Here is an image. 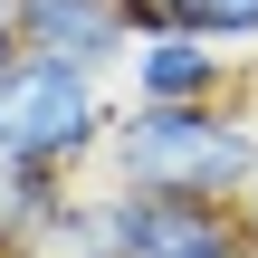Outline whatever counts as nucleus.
<instances>
[{"label":"nucleus","mask_w":258,"mask_h":258,"mask_svg":"<svg viewBox=\"0 0 258 258\" xmlns=\"http://www.w3.org/2000/svg\"><path fill=\"white\" fill-rule=\"evenodd\" d=\"M258 172V115L249 96H201V105H115L105 134V182L144 191H191V201H239Z\"/></svg>","instance_id":"1"},{"label":"nucleus","mask_w":258,"mask_h":258,"mask_svg":"<svg viewBox=\"0 0 258 258\" xmlns=\"http://www.w3.org/2000/svg\"><path fill=\"white\" fill-rule=\"evenodd\" d=\"M57 258H249V230H239V201L105 182V191H67Z\"/></svg>","instance_id":"2"},{"label":"nucleus","mask_w":258,"mask_h":258,"mask_svg":"<svg viewBox=\"0 0 258 258\" xmlns=\"http://www.w3.org/2000/svg\"><path fill=\"white\" fill-rule=\"evenodd\" d=\"M105 134H115L105 77L67 67V57H38V48L0 57V163L86 172V163H105Z\"/></svg>","instance_id":"3"},{"label":"nucleus","mask_w":258,"mask_h":258,"mask_svg":"<svg viewBox=\"0 0 258 258\" xmlns=\"http://www.w3.org/2000/svg\"><path fill=\"white\" fill-rule=\"evenodd\" d=\"M10 38L38 57H67L86 77H115L134 48V19H124V0H10Z\"/></svg>","instance_id":"4"},{"label":"nucleus","mask_w":258,"mask_h":258,"mask_svg":"<svg viewBox=\"0 0 258 258\" xmlns=\"http://www.w3.org/2000/svg\"><path fill=\"white\" fill-rule=\"evenodd\" d=\"M124 86L144 105H201V96H230L239 86V57L201 29H144L124 48Z\"/></svg>","instance_id":"5"},{"label":"nucleus","mask_w":258,"mask_h":258,"mask_svg":"<svg viewBox=\"0 0 258 258\" xmlns=\"http://www.w3.org/2000/svg\"><path fill=\"white\" fill-rule=\"evenodd\" d=\"M67 191H77V172H48V163H0V258H38V249H57Z\"/></svg>","instance_id":"6"},{"label":"nucleus","mask_w":258,"mask_h":258,"mask_svg":"<svg viewBox=\"0 0 258 258\" xmlns=\"http://www.w3.org/2000/svg\"><path fill=\"white\" fill-rule=\"evenodd\" d=\"M163 29H201L230 57H249L258 48V0H163Z\"/></svg>","instance_id":"7"},{"label":"nucleus","mask_w":258,"mask_h":258,"mask_svg":"<svg viewBox=\"0 0 258 258\" xmlns=\"http://www.w3.org/2000/svg\"><path fill=\"white\" fill-rule=\"evenodd\" d=\"M239 230H249V258H258V172H249V191H239Z\"/></svg>","instance_id":"8"},{"label":"nucleus","mask_w":258,"mask_h":258,"mask_svg":"<svg viewBox=\"0 0 258 258\" xmlns=\"http://www.w3.org/2000/svg\"><path fill=\"white\" fill-rule=\"evenodd\" d=\"M239 96H249V115H258V57H249V67H239Z\"/></svg>","instance_id":"9"},{"label":"nucleus","mask_w":258,"mask_h":258,"mask_svg":"<svg viewBox=\"0 0 258 258\" xmlns=\"http://www.w3.org/2000/svg\"><path fill=\"white\" fill-rule=\"evenodd\" d=\"M10 48H19V38H10V0H0V57H10Z\"/></svg>","instance_id":"10"}]
</instances>
